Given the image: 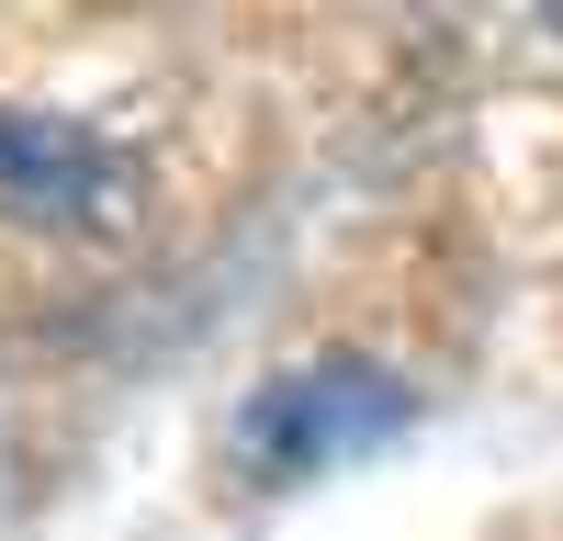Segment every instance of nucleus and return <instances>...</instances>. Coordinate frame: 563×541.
Returning <instances> with one entry per match:
<instances>
[{"instance_id": "obj_1", "label": "nucleus", "mask_w": 563, "mask_h": 541, "mask_svg": "<svg viewBox=\"0 0 563 541\" xmlns=\"http://www.w3.org/2000/svg\"><path fill=\"white\" fill-rule=\"evenodd\" d=\"M406 418H417V395L384 373V361L327 350V361L271 373V384L238 406V474H249V485H316V474L361 463V451H384Z\"/></svg>"}, {"instance_id": "obj_2", "label": "nucleus", "mask_w": 563, "mask_h": 541, "mask_svg": "<svg viewBox=\"0 0 563 541\" xmlns=\"http://www.w3.org/2000/svg\"><path fill=\"white\" fill-rule=\"evenodd\" d=\"M0 214L45 225V238H124L135 225V158L68 113L0 102Z\"/></svg>"}, {"instance_id": "obj_3", "label": "nucleus", "mask_w": 563, "mask_h": 541, "mask_svg": "<svg viewBox=\"0 0 563 541\" xmlns=\"http://www.w3.org/2000/svg\"><path fill=\"white\" fill-rule=\"evenodd\" d=\"M541 68H552V90H563V0H541Z\"/></svg>"}]
</instances>
